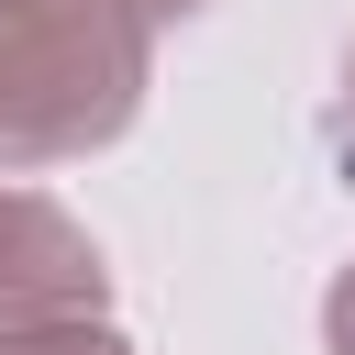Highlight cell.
Returning <instances> with one entry per match:
<instances>
[{
  "label": "cell",
  "mask_w": 355,
  "mask_h": 355,
  "mask_svg": "<svg viewBox=\"0 0 355 355\" xmlns=\"http://www.w3.org/2000/svg\"><path fill=\"white\" fill-rule=\"evenodd\" d=\"M144 11L133 0H0V166L89 155L133 122Z\"/></svg>",
  "instance_id": "cell-1"
},
{
  "label": "cell",
  "mask_w": 355,
  "mask_h": 355,
  "mask_svg": "<svg viewBox=\"0 0 355 355\" xmlns=\"http://www.w3.org/2000/svg\"><path fill=\"white\" fill-rule=\"evenodd\" d=\"M67 311H100V255H89V233H78L55 200L0 189V333L67 322Z\"/></svg>",
  "instance_id": "cell-2"
},
{
  "label": "cell",
  "mask_w": 355,
  "mask_h": 355,
  "mask_svg": "<svg viewBox=\"0 0 355 355\" xmlns=\"http://www.w3.org/2000/svg\"><path fill=\"white\" fill-rule=\"evenodd\" d=\"M0 355H122V333H100L89 311H67V322H22V333H0Z\"/></svg>",
  "instance_id": "cell-3"
},
{
  "label": "cell",
  "mask_w": 355,
  "mask_h": 355,
  "mask_svg": "<svg viewBox=\"0 0 355 355\" xmlns=\"http://www.w3.org/2000/svg\"><path fill=\"white\" fill-rule=\"evenodd\" d=\"M322 322H333V355H355V266L333 277V311H322Z\"/></svg>",
  "instance_id": "cell-4"
},
{
  "label": "cell",
  "mask_w": 355,
  "mask_h": 355,
  "mask_svg": "<svg viewBox=\"0 0 355 355\" xmlns=\"http://www.w3.org/2000/svg\"><path fill=\"white\" fill-rule=\"evenodd\" d=\"M133 11H144V22H155V11H200V0H133Z\"/></svg>",
  "instance_id": "cell-5"
},
{
  "label": "cell",
  "mask_w": 355,
  "mask_h": 355,
  "mask_svg": "<svg viewBox=\"0 0 355 355\" xmlns=\"http://www.w3.org/2000/svg\"><path fill=\"white\" fill-rule=\"evenodd\" d=\"M344 133H355V67H344Z\"/></svg>",
  "instance_id": "cell-6"
}]
</instances>
